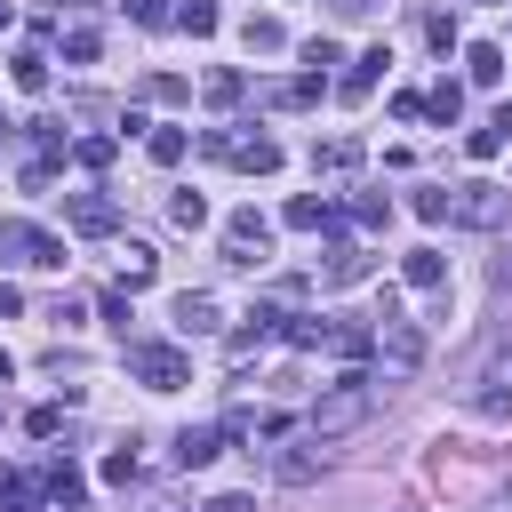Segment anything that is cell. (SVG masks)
<instances>
[{
  "label": "cell",
  "mask_w": 512,
  "mask_h": 512,
  "mask_svg": "<svg viewBox=\"0 0 512 512\" xmlns=\"http://www.w3.org/2000/svg\"><path fill=\"white\" fill-rule=\"evenodd\" d=\"M376 400H384V392H376V376H360V368H352V376L320 384V400L304 408V432H320V440H344V432H360V424L376 416Z\"/></svg>",
  "instance_id": "cell-1"
},
{
  "label": "cell",
  "mask_w": 512,
  "mask_h": 512,
  "mask_svg": "<svg viewBox=\"0 0 512 512\" xmlns=\"http://www.w3.org/2000/svg\"><path fill=\"white\" fill-rule=\"evenodd\" d=\"M200 144H208L216 160H232V168H248V176H272V168H280V144H272L264 128H256V136H248V128H208Z\"/></svg>",
  "instance_id": "cell-2"
},
{
  "label": "cell",
  "mask_w": 512,
  "mask_h": 512,
  "mask_svg": "<svg viewBox=\"0 0 512 512\" xmlns=\"http://www.w3.org/2000/svg\"><path fill=\"white\" fill-rule=\"evenodd\" d=\"M128 376L144 392H176V384H192V360H184V344H128Z\"/></svg>",
  "instance_id": "cell-3"
},
{
  "label": "cell",
  "mask_w": 512,
  "mask_h": 512,
  "mask_svg": "<svg viewBox=\"0 0 512 512\" xmlns=\"http://www.w3.org/2000/svg\"><path fill=\"white\" fill-rule=\"evenodd\" d=\"M456 224H472V232H504V224H512V192L488 184V176L456 184Z\"/></svg>",
  "instance_id": "cell-4"
},
{
  "label": "cell",
  "mask_w": 512,
  "mask_h": 512,
  "mask_svg": "<svg viewBox=\"0 0 512 512\" xmlns=\"http://www.w3.org/2000/svg\"><path fill=\"white\" fill-rule=\"evenodd\" d=\"M0 264H40V272H56V264H64V240L8 216V224H0Z\"/></svg>",
  "instance_id": "cell-5"
},
{
  "label": "cell",
  "mask_w": 512,
  "mask_h": 512,
  "mask_svg": "<svg viewBox=\"0 0 512 512\" xmlns=\"http://www.w3.org/2000/svg\"><path fill=\"white\" fill-rule=\"evenodd\" d=\"M320 472H328V440H320V432H304V440H288V448L272 456V480H280V488H312Z\"/></svg>",
  "instance_id": "cell-6"
},
{
  "label": "cell",
  "mask_w": 512,
  "mask_h": 512,
  "mask_svg": "<svg viewBox=\"0 0 512 512\" xmlns=\"http://www.w3.org/2000/svg\"><path fill=\"white\" fill-rule=\"evenodd\" d=\"M264 248H272V224H264L256 208H240V216L224 224V264H264Z\"/></svg>",
  "instance_id": "cell-7"
},
{
  "label": "cell",
  "mask_w": 512,
  "mask_h": 512,
  "mask_svg": "<svg viewBox=\"0 0 512 512\" xmlns=\"http://www.w3.org/2000/svg\"><path fill=\"white\" fill-rule=\"evenodd\" d=\"M64 224L96 240V232H112V224H120V200H104V192H72V200H64Z\"/></svg>",
  "instance_id": "cell-8"
},
{
  "label": "cell",
  "mask_w": 512,
  "mask_h": 512,
  "mask_svg": "<svg viewBox=\"0 0 512 512\" xmlns=\"http://www.w3.org/2000/svg\"><path fill=\"white\" fill-rule=\"evenodd\" d=\"M376 352H384V368H392V376H408V368L424 360V336H416V328L392 312V320H384V336H376Z\"/></svg>",
  "instance_id": "cell-9"
},
{
  "label": "cell",
  "mask_w": 512,
  "mask_h": 512,
  "mask_svg": "<svg viewBox=\"0 0 512 512\" xmlns=\"http://www.w3.org/2000/svg\"><path fill=\"white\" fill-rule=\"evenodd\" d=\"M176 328H184V336H216V328H224V304H216L208 288H184V296H176Z\"/></svg>",
  "instance_id": "cell-10"
},
{
  "label": "cell",
  "mask_w": 512,
  "mask_h": 512,
  "mask_svg": "<svg viewBox=\"0 0 512 512\" xmlns=\"http://www.w3.org/2000/svg\"><path fill=\"white\" fill-rule=\"evenodd\" d=\"M216 448H224V424H184V432H176V464H184V472L216 464Z\"/></svg>",
  "instance_id": "cell-11"
},
{
  "label": "cell",
  "mask_w": 512,
  "mask_h": 512,
  "mask_svg": "<svg viewBox=\"0 0 512 512\" xmlns=\"http://www.w3.org/2000/svg\"><path fill=\"white\" fill-rule=\"evenodd\" d=\"M344 224V208L336 200H312V192H296L288 200V232H336Z\"/></svg>",
  "instance_id": "cell-12"
},
{
  "label": "cell",
  "mask_w": 512,
  "mask_h": 512,
  "mask_svg": "<svg viewBox=\"0 0 512 512\" xmlns=\"http://www.w3.org/2000/svg\"><path fill=\"white\" fill-rule=\"evenodd\" d=\"M384 64H392V56H384V48H368V56H352V72H344V80H336V96H344V104H360V96H368V88H376V80H384Z\"/></svg>",
  "instance_id": "cell-13"
},
{
  "label": "cell",
  "mask_w": 512,
  "mask_h": 512,
  "mask_svg": "<svg viewBox=\"0 0 512 512\" xmlns=\"http://www.w3.org/2000/svg\"><path fill=\"white\" fill-rule=\"evenodd\" d=\"M40 488H48V504H64V512H80V496H88V480H80V464H64V456H56L48 472H40Z\"/></svg>",
  "instance_id": "cell-14"
},
{
  "label": "cell",
  "mask_w": 512,
  "mask_h": 512,
  "mask_svg": "<svg viewBox=\"0 0 512 512\" xmlns=\"http://www.w3.org/2000/svg\"><path fill=\"white\" fill-rule=\"evenodd\" d=\"M464 72H472V88H496V80H504V48H496V40H472V48H464Z\"/></svg>",
  "instance_id": "cell-15"
},
{
  "label": "cell",
  "mask_w": 512,
  "mask_h": 512,
  "mask_svg": "<svg viewBox=\"0 0 512 512\" xmlns=\"http://www.w3.org/2000/svg\"><path fill=\"white\" fill-rule=\"evenodd\" d=\"M152 272H160V256H152L144 240H128V248H120V288L136 296V288H152Z\"/></svg>",
  "instance_id": "cell-16"
},
{
  "label": "cell",
  "mask_w": 512,
  "mask_h": 512,
  "mask_svg": "<svg viewBox=\"0 0 512 512\" xmlns=\"http://www.w3.org/2000/svg\"><path fill=\"white\" fill-rule=\"evenodd\" d=\"M240 40H248L256 56H280V48H288V24H280V16H248V24H240Z\"/></svg>",
  "instance_id": "cell-17"
},
{
  "label": "cell",
  "mask_w": 512,
  "mask_h": 512,
  "mask_svg": "<svg viewBox=\"0 0 512 512\" xmlns=\"http://www.w3.org/2000/svg\"><path fill=\"white\" fill-rule=\"evenodd\" d=\"M320 280H328V288H352V280H368V248H352V240H344V248L328 256V272H320Z\"/></svg>",
  "instance_id": "cell-18"
},
{
  "label": "cell",
  "mask_w": 512,
  "mask_h": 512,
  "mask_svg": "<svg viewBox=\"0 0 512 512\" xmlns=\"http://www.w3.org/2000/svg\"><path fill=\"white\" fill-rule=\"evenodd\" d=\"M0 512H40V488H32V472H8V464H0Z\"/></svg>",
  "instance_id": "cell-19"
},
{
  "label": "cell",
  "mask_w": 512,
  "mask_h": 512,
  "mask_svg": "<svg viewBox=\"0 0 512 512\" xmlns=\"http://www.w3.org/2000/svg\"><path fill=\"white\" fill-rule=\"evenodd\" d=\"M400 272H408V288H440V280H448V256H440V248H416Z\"/></svg>",
  "instance_id": "cell-20"
},
{
  "label": "cell",
  "mask_w": 512,
  "mask_h": 512,
  "mask_svg": "<svg viewBox=\"0 0 512 512\" xmlns=\"http://www.w3.org/2000/svg\"><path fill=\"white\" fill-rule=\"evenodd\" d=\"M280 336H288L296 352H312V344H336V328H328V320H312V312H296V320H280Z\"/></svg>",
  "instance_id": "cell-21"
},
{
  "label": "cell",
  "mask_w": 512,
  "mask_h": 512,
  "mask_svg": "<svg viewBox=\"0 0 512 512\" xmlns=\"http://www.w3.org/2000/svg\"><path fill=\"white\" fill-rule=\"evenodd\" d=\"M16 88H24V96L48 88V48H16Z\"/></svg>",
  "instance_id": "cell-22"
},
{
  "label": "cell",
  "mask_w": 512,
  "mask_h": 512,
  "mask_svg": "<svg viewBox=\"0 0 512 512\" xmlns=\"http://www.w3.org/2000/svg\"><path fill=\"white\" fill-rule=\"evenodd\" d=\"M240 88H248V80H240V72H232V64H224V72H208V80H200V96H208V104H216V112H232V104H240Z\"/></svg>",
  "instance_id": "cell-23"
},
{
  "label": "cell",
  "mask_w": 512,
  "mask_h": 512,
  "mask_svg": "<svg viewBox=\"0 0 512 512\" xmlns=\"http://www.w3.org/2000/svg\"><path fill=\"white\" fill-rule=\"evenodd\" d=\"M272 104H280V112H304V104H320V72H304V80H280V88H272Z\"/></svg>",
  "instance_id": "cell-24"
},
{
  "label": "cell",
  "mask_w": 512,
  "mask_h": 512,
  "mask_svg": "<svg viewBox=\"0 0 512 512\" xmlns=\"http://www.w3.org/2000/svg\"><path fill=\"white\" fill-rule=\"evenodd\" d=\"M72 160H80V168H112V160H120V136H80Z\"/></svg>",
  "instance_id": "cell-25"
},
{
  "label": "cell",
  "mask_w": 512,
  "mask_h": 512,
  "mask_svg": "<svg viewBox=\"0 0 512 512\" xmlns=\"http://www.w3.org/2000/svg\"><path fill=\"white\" fill-rule=\"evenodd\" d=\"M416 216H424V224H456V192L424 184V192H416Z\"/></svg>",
  "instance_id": "cell-26"
},
{
  "label": "cell",
  "mask_w": 512,
  "mask_h": 512,
  "mask_svg": "<svg viewBox=\"0 0 512 512\" xmlns=\"http://www.w3.org/2000/svg\"><path fill=\"white\" fill-rule=\"evenodd\" d=\"M176 24H184L192 40H208V32L224 24V16H216V0H184V8H176Z\"/></svg>",
  "instance_id": "cell-27"
},
{
  "label": "cell",
  "mask_w": 512,
  "mask_h": 512,
  "mask_svg": "<svg viewBox=\"0 0 512 512\" xmlns=\"http://www.w3.org/2000/svg\"><path fill=\"white\" fill-rule=\"evenodd\" d=\"M144 152H152L160 168H176V160H184V128H152V136H144Z\"/></svg>",
  "instance_id": "cell-28"
},
{
  "label": "cell",
  "mask_w": 512,
  "mask_h": 512,
  "mask_svg": "<svg viewBox=\"0 0 512 512\" xmlns=\"http://www.w3.org/2000/svg\"><path fill=\"white\" fill-rule=\"evenodd\" d=\"M424 112H432V120H456V112H464V88H456V80H440V88L424 96Z\"/></svg>",
  "instance_id": "cell-29"
},
{
  "label": "cell",
  "mask_w": 512,
  "mask_h": 512,
  "mask_svg": "<svg viewBox=\"0 0 512 512\" xmlns=\"http://www.w3.org/2000/svg\"><path fill=\"white\" fill-rule=\"evenodd\" d=\"M360 160V144L352 136H336V144H312V168H352Z\"/></svg>",
  "instance_id": "cell-30"
},
{
  "label": "cell",
  "mask_w": 512,
  "mask_h": 512,
  "mask_svg": "<svg viewBox=\"0 0 512 512\" xmlns=\"http://www.w3.org/2000/svg\"><path fill=\"white\" fill-rule=\"evenodd\" d=\"M168 216H176L184 232H200V224H208V200H200V192H176V200H168Z\"/></svg>",
  "instance_id": "cell-31"
},
{
  "label": "cell",
  "mask_w": 512,
  "mask_h": 512,
  "mask_svg": "<svg viewBox=\"0 0 512 512\" xmlns=\"http://www.w3.org/2000/svg\"><path fill=\"white\" fill-rule=\"evenodd\" d=\"M24 432H32V440H56V432H64V408H56V400H40V408L24 416Z\"/></svg>",
  "instance_id": "cell-32"
},
{
  "label": "cell",
  "mask_w": 512,
  "mask_h": 512,
  "mask_svg": "<svg viewBox=\"0 0 512 512\" xmlns=\"http://www.w3.org/2000/svg\"><path fill=\"white\" fill-rule=\"evenodd\" d=\"M104 480H112V488H128V480H136V440H120V448L104 456Z\"/></svg>",
  "instance_id": "cell-33"
},
{
  "label": "cell",
  "mask_w": 512,
  "mask_h": 512,
  "mask_svg": "<svg viewBox=\"0 0 512 512\" xmlns=\"http://www.w3.org/2000/svg\"><path fill=\"white\" fill-rule=\"evenodd\" d=\"M144 96H152V104H184V96H192V88H184V80H176V72H152V80H144Z\"/></svg>",
  "instance_id": "cell-34"
},
{
  "label": "cell",
  "mask_w": 512,
  "mask_h": 512,
  "mask_svg": "<svg viewBox=\"0 0 512 512\" xmlns=\"http://www.w3.org/2000/svg\"><path fill=\"white\" fill-rule=\"evenodd\" d=\"M504 144H512V136H504V128H496V120H488V128H472V160H496V152H504Z\"/></svg>",
  "instance_id": "cell-35"
},
{
  "label": "cell",
  "mask_w": 512,
  "mask_h": 512,
  "mask_svg": "<svg viewBox=\"0 0 512 512\" xmlns=\"http://www.w3.org/2000/svg\"><path fill=\"white\" fill-rule=\"evenodd\" d=\"M352 216H360V224H392V200H384V192H360Z\"/></svg>",
  "instance_id": "cell-36"
},
{
  "label": "cell",
  "mask_w": 512,
  "mask_h": 512,
  "mask_svg": "<svg viewBox=\"0 0 512 512\" xmlns=\"http://www.w3.org/2000/svg\"><path fill=\"white\" fill-rule=\"evenodd\" d=\"M64 56H72V64H88V56H96V32H88V24H72V32H64Z\"/></svg>",
  "instance_id": "cell-37"
},
{
  "label": "cell",
  "mask_w": 512,
  "mask_h": 512,
  "mask_svg": "<svg viewBox=\"0 0 512 512\" xmlns=\"http://www.w3.org/2000/svg\"><path fill=\"white\" fill-rule=\"evenodd\" d=\"M104 320H112V328H120V344H128V320H136V312H128V288H112V296H104Z\"/></svg>",
  "instance_id": "cell-38"
},
{
  "label": "cell",
  "mask_w": 512,
  "mask_h": 512,
  "mask_svg": "<svg viewBox=\"0 0 512 512\" xmlns=\"http://www.w3.org/2000/svg\"><path fill=\"white\" fill-rule=\"evenodd\" d=\"M304 64H312V72H328V64H344V56H336V40H304Z\"/></svg>",
  "instance_id": "cell-39"
},
{
  "label": "cell",
  "mask_w": 512,
  "mask_h": 512,
  "mask_svg": "<svg viewBox=\"0 0 512 512\" xmlns=\"http://www.w3.org/2000/svg\"><path fill=\"white\" fill-rule=\"evenodd\" d=\"M120 8H128L136 24H168V8H160V0H120Z\"/></svg>",
  "instance_id": "cell-40"
},
{
  "label": "cell",
  "mask_w": 512,
  "mask_h": 512,
  "mask_svg": "<svg viewBox=\"0 0 512 512\" xmlns=\"http://www.w3.org/2000/svg\"><path fill=\"white\" fill-rule=\"evenodd\" d=\"M496 296H512V240H504V264H496Z\"/></svg>",
  "instance_id": "cell-41"
},
{
  "label": "cell",
  "mask_w": 512,
  "mask_h": 512,
  "mask_svg": "<svg viewBox=\"0 0 512 512\" xmlns=\"http://www.w3.org/2000/svg\"><path fill=\"white\" fill-rule=\"evenodd\" d=\"M200 512H248V496H216V504H200Z\"/></svg>",
  "instance_id": "cell-42"
},
{
  "label": "cell",
  "mask_w": 512,
  "mask_h": 512,
  "mask_svg": "<svg viewBox=\"0 0 512 512\" xmlns=\"http://www.w3.org/2000/svg\"><path fill=\"white\" fill-rule=\"evenodd\" d=\"M0 312H24V296H16V288H8V280H0Z\"/></svg>",
  "instance_id": "cell-43"
},
{
  "label": "cell",
  "mask_w": 512,
  "mask_h": 512,
  "mask_svg": "<svg viewBox=\"0 0 512 512\" xmlns=\"http://www.w3.org/2000/svg\"><path fill=\"white\" fill-rule=\"evenodd\" d=\"M496 128H504V136H512V104H496Z\"/></svg>",
  "instance_id": "cell-44"
},
{
  "label": "cell",
  "mask_w": 512,
  "mask_h": 512,
  "mask_svg": "<svg viewBox=\"0 0 512 512\" xmlns=\"http://www.w3.org/2000/svg\"><path fill=\"white\" fill-rule=\"evenodd\" d=\"M8 24H16V8H8V0H0V32H8Z\"/></svg>",
  "instance_id": "cell-45"
},
{
  "label": "cell",
  "mask_w": 512,
  "mask_h": 512,
  "mask_svg": "<svg viewBox=\"0 0 512 512\" xmlns=\"http://www.w3.org/2000/svg\"><path fill=\"white\" fill-rule=\"evenodd\" d=\"M496 512H512V488H504V496H496Z\"/></svg>",
  "instance_id": "cell-46"
}]
</instances>
